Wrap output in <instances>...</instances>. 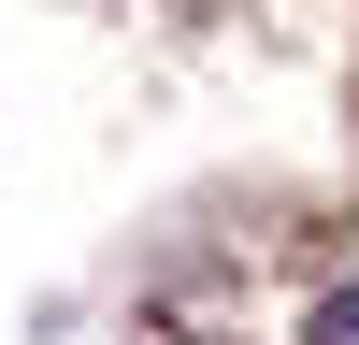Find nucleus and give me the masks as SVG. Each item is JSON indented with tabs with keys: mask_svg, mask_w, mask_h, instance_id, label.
<instances>
[{
	"mask_svg": "<svg viewBox=\"0 0 359 345\" xmlns=\"http://www.w3.org/2000/svg\"><path fill=\"white\" fill-rule=\"evenodd\" d=\"M316 345H359V288H331V302H316Z\"/></svg>",
	"mask_w": 359,
	"mask_h": 345,
	"instance_id": "f257e3e1",
	"label": "nucleus"
}]
</instances>
